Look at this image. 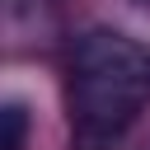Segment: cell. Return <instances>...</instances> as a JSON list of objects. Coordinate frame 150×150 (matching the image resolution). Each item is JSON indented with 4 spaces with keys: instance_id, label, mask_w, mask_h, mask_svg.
Segmentation results:
<instances>
[{
    "instance_id": "obj_1",
    "label": "cell",
    "mask_w": 150,
    "mask_h": 150,
    "mask_svg": "<svg viewBox=\"0 0 150 150\" xmlns=\"http://www.w3.org/2000/svg\"><path fill=\"white\" fill-rule=\"evenodd\" d=\"M150 103V52L117 28H89L70 47V150H112Z\"/></svg>"
},
{
    "instance_id": "obj_2",
    "label": "cell",
    "mask_w": 150,
    "mask_h": 150,
    "mask_svg": "<svg viewBox=\"0 0 150 150\" xmlns=\"http://www.w3.org/2000/svg\"><path fill=\"white\" fill-rule=\"evenodd\" d=\"M0 122H5V150H23V141H28V112H23V103H5V112H0Z\"/></svg>"
}]
</instances>
